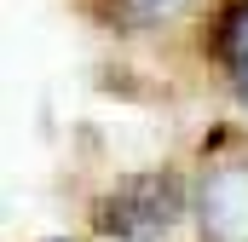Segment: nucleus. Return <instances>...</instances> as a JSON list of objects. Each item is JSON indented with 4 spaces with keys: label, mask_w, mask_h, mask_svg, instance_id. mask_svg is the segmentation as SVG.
Wrapping results in <instances>:
<instances>
[{
    "label": "nucleus",
    "mask_w": 248,
    "mask_h": 242,
    "mask_svg": "<svg viewBox=\"0 0 248 242\" xmlns=\"http://www.w3.org/2000/svg\"><path fill=\"white\" fill-rule=\"evenodd\" d=\"M190 213V190L179 167H139L116 173L93 196L87 225L104 242H168Z\"/></svg>",
    "instance_id": "f257e3e1"
},
{
    "label": "nucleus",
    "mask_w": 248,
    "mask_h": 242,
    "mask_svg": "<svg viewBox=\"0 0 248 242\" xmlns=\"http://www.w3.org/2000/svg\"><path fill=\"white\" fill-rule=\"evenodd\" d=\"M208 63L248 110V0H225L208 17Z\"/></svg>",
    "instance_id": "f03ea898"
},
{
    "label": "nucleus",
    "mask_w": 248,
    "mask_h": 242,
    "mask_svg": "<svg viewBox=\"0 0 248 242\" xmlns=\"http://www.w3.org/2000/svg\"><path fill=\"white\" fill-rule=\"evenodd\" d=\"M190 0H81V12L110 29V35H150V29H168Z\"/></svg>",
    "instance_id": "7ed1b4c3"
},
{
    "label": "nucleus",
    "mask_w": 248,
    "mask_h": 242,
    "mask_svg": "<svg viewBox=\"0 0 248 242\" xmlns=\"http://www.w3.org/2000/svg\"><path fill=\"white\" fill-rule=\"evenodd\" d=\"M52 242H69V237H52Z\"/></svg>",
    "instance_id": "20e7f679"
}]
</instances>
